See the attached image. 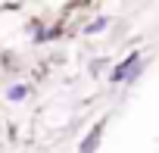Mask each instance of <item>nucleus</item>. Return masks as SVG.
Returning a JSON list of instances; mask_svg holds the SVG:
<instances>
[{"label": "nucleus", "instance_id": "f257e3e1", "mask_svg": "<svg viewBox=\"0 0 159 153\" xmlns=\"http://www.w3.org/2000/svg\"><path fill=\"white\" fill-rule=\"evenodd\" d=\"M100 134H103V122H100V125H97V128H94V131L84 137V144H81V153H91V150L97 147V137H100Z\"/></svg>", "mask_w": 159, "mask_h": 153}, {"label": "nucleus", "instance_id": "f03ea898", "mask_svg": "<svg viewBox=\"0 0 159 153\" xmlns=\"http://www.w3.org/2000/svg\"><path fill=\"white\" fill-rule=\"evenodd\" d=\"M134 63H137V53H134V56H128V59H125V63H122V66H119V69L112 72V81H122L125 75H128V69H131Z\"/></svg>", "mask_w": 159, "mask_h": 153}, {"label": "nucleus", "instance_id": "7ed1b4c3", "mask_svg": "<svg viewBox=\"0 0 159 153\" xmlns=\"http://www.w3.org/2000/svg\"><path fill=\"white\" fill-rule=\"evenodd\" d=\"M25 91H28V88H13V91H10V100H22Z\"/></svg>", "mask_w": 159, "mask_h": 153}]
</instances>
